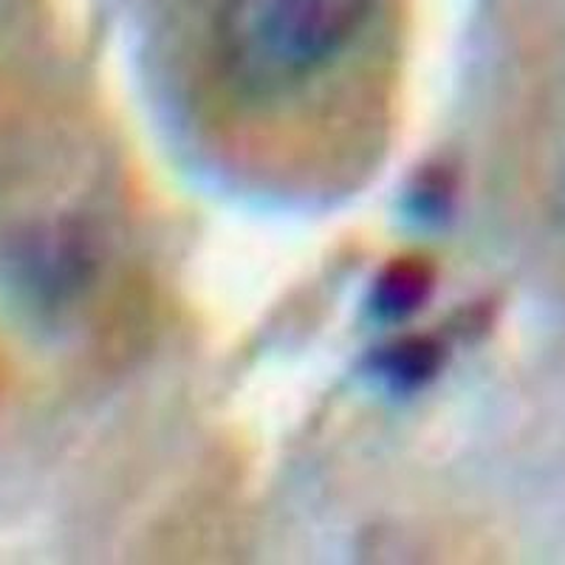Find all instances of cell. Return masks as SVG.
<instances>
[{"label":"cell","mask_w":565,"mask_h":565,"mask_svg":"<svg viewBox=\"0 0 565 565\" xmlns=\"http://www.w3.org/2000/svg\"><path fill=\"white\" fill-rule=\"evenodd\" d=\"M373 0H224L215 54L232 85L255 97L297 88L334 63L365 26Z\"/></svg>","instance_id":"cell-1"},{"label":"cell","mask_w":565,"mask_h":565,"mask_svg":"<svg viewBox=\"0 0 565 565\" xmlns=\"http://www.w3.org/2000/svg\"><path fill=\"white\" fill-rule=\"evenodd\" d=\"M430 266L405 257V260L385 266V271L376 277V286L371 291V309L382 320H402L422 309V302L430 297Z\"/></svg>","instance_id":"cell-3"},{"label":"cell","mask_w":565,"mask_h":565,"mask_svg":"<svg viewBox=\"0 0 565 565\" xmlns=\"http://www.w3.org/2000/svg\"><path fill=\"white\" fill-rule=\"evenodd\" d=\"M441 365V348L427 337H405L387 342L371 356V376L387 391H416Z\"/></svg>","instance_id":"cell-2"}]
</instances>
